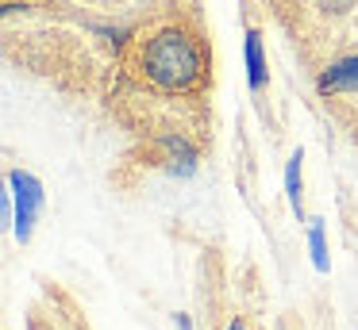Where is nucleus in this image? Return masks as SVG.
<instances>
[{
  "instance_id": "nucleus-5",
  "label": "nucleus",
  "mask_w": 358,
  "mask_h": 330,
  "mask_svg": "<svg viewBox=\"0 0 358 330\" xmlns=\"http://www.w3.org/2000/svg\"><path fill=\"white\" fill-rule=\"evenodd\" d=\"M247 73H250V89L262 96L270 77H266V54H262V31L250 27L247 31Z\"/></svg>"
},
{
  "instance_id": "nucleus-2",
  "label": "nucleus",
  "mask_w": 358,
  "mask_h": 330,
  "mask_svg": "<svg viewBox=\"0 0 358 330\" xmlns=\"http://www.w3.org/2000/svg\"><path fill=\"white\" fill-rule=\"evenodd\" d=\"M24 330H93L81 299L50 276H35V296L27 299Z\"/></svg>"
},
{
  "instance_id": "nucleus-8",
  "label": "nucleus",
  "mask_w": 358,
  "mask_h": 330,
  "mask_svg": "<svg viewBox=\"0 0 358 330\" xmlns=\"http://www.w3.org/2000/svg\"><path fill=\"white\" fill-rule=\"evenodd\" d=\"M312 253H316V265L327 269V250H324V227L320 219H312Z\"/></svg>"
},
{
  "instance_id": "nucleus-7",
  "label": "nucleus",
  "mask_w": 358,
  "mask_h": 330,
  "mask_svg": "<svg viewBox=\"0 0 358 330\" xmlns=\"http://www.w3.org/2000/svg\"><path fill=\"white\" fill-rule=\"evenodd\" d=\"M285 192H289V207L296 211V219L304 215V196H301V150L289 158V169H285Z\"/></svg>"
},
{
  "instance_id": "nucleus-4",
  "label": "nucleus",
  "mask_w": 358,
  "mask_h": 330,
  "mask_svg": "<svg viewBox=\"0 0 358 330\" xmlns=\"http://www.w3.org/2000/svg\"><path fill=\"white\" fill-rule=\"evenodd\" d=\"M312 84H316V96L324 104L327 100H355L358 96V54H347V58L324 66L312 77Z\"/></svg>"
},
{
  "instance_id": "nucleus-3",
  "label": "nucleus",
  "mask_w": 358,
  "mask_h": 330,
  "mask_svg": "<svg viewBox=\"0 0 358 330\" xmlns=\"http://www.w3.org/2000/svg\"><path fill=\"white\" fill-rule=\"evenodd\" d=\"M8 181H12V192H16V238L27 242L31 238V227L43 211V184L39 177H31L27 169H8Z\"/></svg>"
},
{
  "instance_id": "nucleus-9",
  "label": "nucleus",
  "mask_w": 358,
  "mask_h": 330,
  "mask_svg": "<svg viewBox=\"0 0 358 330\" xmlns=\"http://www.w3.org/2000/svg\"><path fill=\"white\" fill-rule=\"evenodd\" d=\"M231 330H243V322H231Z\"/></svg>"
},
{
  "instance_id": "nucleus-1",
  "label": "nucleus",
  "mask_w": 358,
  "mask_h": 330,
  "mask_svg": "<svg viewBox=\"0 0 358 330\" xmlns=\"http://www.w3.org/2000/svg\"><path fill=\"white\" fill-rule=\"evenodd\" d=\"M293 50L312 69L358 54V0H270Z\"/></svg>"
},
{
  "instance_id": "nucleus-6",
  "label": "nucleus",
  "mask_w": 358,
  "mask_h": 330,
  "mask_svg": "<svg viewBox=\"0 0 358 330\" xmlns=\"http://www.w3.org/2000/svg\"><path fill=\"white\" fill-rule=\"evenodd\" d=\"M324 107H327V115L343 127V135L358 146V96L355 100H327Z\"/></svg>"
}]
</instances>
